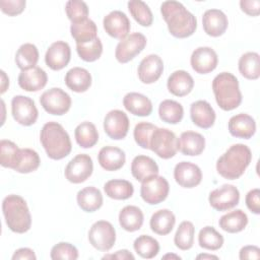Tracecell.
<instances>
[{"label": "cell", "mask_w": 260, "mask_h": 260, "mask_svg": "<svg viewBox=\"0 0 260 260\" xmlns=\"http://www.w3.org/2000/svg\"><path fill=\"white\" fill-rule=\"evenodd\" d=\"M160 13L167 22L170 34L178 39L192 36L197 28V19L186 7L178 1H165Z\"/></svg>", "instance_id": "obj_1"}, {"label": "cell", "mask_w": 260, "mask_h": 260, "mask_svg": "<svg viewBox=\"0 0 260 260\" xmlns=\"http://www.w3.org/2000/svg\"><path fill=\"white\" fill-rule=\"evenodd\" d=\"M252 159L251 149L242 143L232 145L216 161L217 173L228 180L239 179Z\"/></svg>", "instance_id": "obj_2"}, {"label": "cell", "mask_w": 260, "mask_h": 260, "mask_svg": "<svg viewBox=\"0 0 260 260\" xmlns=\"http://www.w3.org/2000/svg\"><path fill=\"white\" fill-rule=\"evenodd\" d=\"M40 140L47 155L52 159L58 160L66 157L72 148L68 133L57 122H47L43 126Z\"/></svg>", "instance_id": "obj_3"}, {"label": "cell", "mask_w": 260, "mask_h": 260, "mask_svg": "<svg viewBox=\"0 0 260 260\" xmlns=\"http://www.w3.org/2000/svg\"><path fill=\"white\" fill-rule=\"evenodd\" d=\"M2 211L7 226L14 233L24 234L31 226V216L26 201L19 195L10 194L3 199Z\"/></svg>", "instance_id": "obj_4"}, {"label": "cell", "mask_w": 260, "mask_h": 260, "mask_svg": "<svg viewBox=\"0 0 260 260\" xmlns=\"http://www.w3.org/2000/svg\"><path fill=\"white\" fill-rule=\"evenodd\" d=\"M212 90L216 104L223 111L235 110L242 103L239 81L230 72H221L214 77Z\"/></svg>", "instance_id": "obj_5"}, {"label": "cell", "mask_w": 260, "mask_h": 260, "mask_svg": "<svg viewBox=\"0 0 260 260\" xmlns=\"http://www.w3.org/2000/svg\"><path fill=\"white\" fill-rule=\"evenodd\" d=\"M149 149L157 156L169 159L178 151V138L175 133L167 128H156L151 136Z\"/></svg>", "instance_id": "obj_6"}, {"label": "cell", "mask_w": 260, "mask_h": 260, "mask_svg": "<svg viewBox=\"0 0 260 260\" xmlns=\"http://www.w3.org/2000/svg\"><path fill=\"white\" fill-rule=\"evenodd\" d=\"M169 182L161 176L153 175L141 182V198L150 205H155L165 201L169 195Z\"/></svg>", "instance_id": "obj_7"}, {"label": "cell", "mask_w": 260, "mask_h": 260, "mask_svg": "<svg viewBox=\"0 0 260 260\" xmlns=\"http://www.w3.org/2000/svg\"><path fill=\"white\" fill-rule=\"evenodd\" d=\"M88 241L99 251L111 250L116 242V231L113 224L107 220L95 221L89 229Z\"/></svg>", "instance_id": "obj_8"}, {"label": "cell", "mask_w": 260, "mask_h": 260, "mask_svg": "<svg viewBox=\"0 0 260 260\" xmlns=\"http://www.w3.org/2000/svg\"><path fill=\"white\" fill-rule=\"evenodd\" d=\"M40 103L47 113L62 116L70 110L71 98L63 89L52 87L43 92L40 98Z\"/></svg>", "instance_id": "obj_9"}, {"label": "cell", "mask_w": 260, "mask_h": 260, "mask_svg": "<svg viewBox=\"0 0 260 260\" xmlns=\"http://www.w3.org/2000/svg\"><path fill=\"white\" fill-rule=\"evenodd\" d=\"M146 46V38L140 32H133L121 40L115 50V57L120 63H127L140 54Z\"/></svg>", "instance_id": "obj_10"}, {"label": "cell", "mask_w": 260, "mask_h": 260, "mask_svg": "<svg viewBox=\"0 0 260 260\" xmlns=\"http://www.w3.org/2000/svg\"><path fill=\"white\" fill-rule=\"evenodd\" d=\"M13 119L22 126H30L37 122L39 112L32 99L25 95H15L11 101Z\"/></svg>", "instance_id": "obj_11"}, {"label": "cell", "mask_w": 260, "mask_h": 260, "mask_svg": "<svg viewBox=\"0 0 260 260\" xmlns=\"http://www.w3.org/2000/svg\"><path fill=\"white\" fill-rule=\"evenodd\" d=\"M93 164L88 154L80 153L74 156L65 168V178L73 184H79L86 181L92 174Z\"/></svg>", "instance_id": "obj_12"}, {"label": "cell", "mask_w": 260, "mask_h": 260, "mask_svg": "<svg viewBox=\"0 0 260 260\" xmlns=\"http://www.w3.org/2000/svg\"><path fill=\"white\" fill-rule=\"evenodd\" d=\"M208 201L213 209L217 211H225L239 204L240 192L236 186L224 184L209 193Z\"/></svg>", "instance_id": "obj_13"}, {"label": "cell", "mask_w": 260, "mask_h": 260, "mask_svg": "<svg viewBox=\"0 0 260 260\" xmlns=\"http://www.w3.org/2000/svg\"><path fill=\"white\" fill-rule=\"evenodd\" d=\"M129 125L128 116L121 110L110 111L104 119V130L114 140L125 138L129 130Z\"/></svg>", "instance_id": "obj_14"}, {"label": "cell", "mask_w": 260, "mask_h": 260, "mask_svg": "<svg viewBox=\"0 0 260 260\" xmlns=\"http://www.w3.org/2000/svg\"><path fill=\"white\" fill-rule=\"evenodd\" d=\"M190 63L195 72L199 74H207L216 68L218 57L212 48L199 47L193 51Z\"/></svg>", "instance_id": "obj_15"}, {"label": "cell", "mask_w": 260, "mask_h": 260, "mask_svg": "<svg viewBox=\"0 0 260 260\" xmlns=\"http://www.w3.org/2000/svg\"><path fill=\"white\" fill-rule=\"evenodd\" d=\"M103 25L109 36L118 40L125 39L131 27L128 16L120 10H114L107 14L104 17Z\"/></svg>", "instance_id": "obj_16"}, {"label": "cell", "mask_w": 260, "mask_h": 260, "mask_svg": "<svg viewBox=\"0 0 260 260\" xmlns=\"http://www.w3.org/2000/svg\"><path fill=\"white\" fill-rule=\"evenodd\" d=\"M174 178L183 188H194L201 183L202 172L200 168L190 161H181L174 169Z\"/></svg>", "instance_id": "obj_17"}, {"label": "cell", "mask_w": 260, "mask_h": 260, "mask_svg": "<svg viewBox=\"0 0 260 260\" xmlns=\"http://www.w3.org/2000/svg\"><path fill=\"white\" fill-rule=\"evenodd\" d=\"M164 71V62L158 55L150 54L144 57L138 65L137 74L142 83L151 84L158 80Z\"/></svg>", "instance_id": "obj_18"}, {"label": "cell", "mask_w": 260, "mask_h": 260, "mask_svg": "<svg viewBox=\"0 0 260 260\" xmlns=\"http://www.w3.org/2000/svg\"><path fill=\"white\" fill-rule=\"evenodd\" d=\"M71 58L69 45L63 41L54 42L47 50L45 62L49 68L58 71L66 67Z\"/></svg>", "instance_id": "obj_19"}, {"label": "cell", "mask_w": 260, "mask_h": 260, "mask_svg": "<svg viewBox=\"0 0 260 260\" xmlns=\"http://www.w3.org/2000/svg\"><path fill=\"white\" fill-rule=\"evenodd\" d=\"M202 25L204 31L210 37L222 36L229 25L226 15L219 9H208L203 13Z\"/></svg>", "instance_id": "obj_20"}, {"label": "cell", "mask_w": 260, "mask_h": 260, "mask_svg": "<svg viewBox=\"0 0 260 260\" xmlns=\"http://www.w3.org/2000/svg\"><path fill=\"white\" fill-rule=\"evenodd\" d=\"M47 81L46 71L38 66L21 70L18 75V84L25 91H39L46 86Z\"/></svg>", "instance_id": "obj_21"}, {"label": "cell", "mask_w": 260, "mask_h": 260, "mask_svg": "<svg viewBox=\"0 0 260 260\" xmlns=\"http://www.w3.org/2000/svg\"><path fill=\"white\" fill-rule=\"evenodd\" d=\"M190 116L192 122L202 129L212 127L216 118L215 112L211 105L203 100L192 103L190 107Z\"/></svg>", "instance_id": "obj_22"}, {"label": "cell", "mask_w": 260, "mask_h": 260, "mask_svg": "<svg viewBox=\"0 0 260 260\" xmlns=\"http://www.w3.org/2000/svg\"><path fill=\"white\" fill-rule=\"evenodd\" d=\"M229 132L232 136L243 139H250L256 132L255 120L248 114H238L229 121Z\"/></svg>", "instance_id": "obj_23"}, {"label": "cell", "mask_w": 260, "mask_h": 260, "mask_svg": "<svg viewBox=\"0 0 260 260\" xmlns=\"http://www.w3.org/2000/svg\"><path fill=\"white\" fill-rule=\"evenodd\" d=\"M205 148V138L195 131H185L178 139V150L184 155H199Z\"/></svg>", "instance_id": "obj_24"}, {"label": "cell", "mask_w": 260, "mask_h": 260, "mask_svg": "<svg viewBox=\"0 0 260 260\" xmlns=\"http://www.w3.org/2000/svg\"><path fill=\"white\" fill-rule=\"evenodd\" d=\"M100 166L109 172L120 170L126 160L125 152L116 146H104L98 155Z\"/></svg>", "instance_id": "obj_25"}, {"label": "cell", "mask_w": 260, "mask_h": 260, "mask_svg": "<svg viewBox=\"0 0 260 260\" xmlns=\"http://www.w3.org/2000/svg\"><path fill=\"white\" fill-rule=\"evenodd\" d=\"M167 86L172 94L176 96H185L192 91L194 80L187 71L176 70L169 76Z\"/></svg>", "instance_id": "obj_26"}, {"label": "cell", "mask_w": 260, "mask_h": 260, "mask_svg": "<svg viewBox=\"0 0 260 260\" xmlns=\"http://www.w3.org/2000/svg\"><path fill=\"white\" fill-rule=\"evenodd\" d=\"M125 109L138 117L149 116L152 112L151 101L144 94L139 92H129L123 99Z\"/></svg>", "instance_id": "obj_27"}, {"label": "cell", "mask_w": 260, "mask_h": 260, "mask_svg": "<svg viewBox=\"0 0 260 260\" xmlns=\"http://www.w3.org/2000/svg\"><path fill=\"white\" fill-rule=\"evenodd\" d=\"M65 83L74 92H84L91 85V75L85 68L73 67L67 71Z\"/></svg>", "instance_id": "obj_28"}, {"label": "cell", "mask_w": 260, "mask_h": 260, "mask_svg": "<svg viewBox=\"0 0 260 260\" xmlns=\"http://www.w3.org/2000/svg\"><path fill=\"white\" fill-rule=\"evenodd\" d=\"M76 200L78 206L85 212L96 211L103 205L102 192L93 186H88L78 191Z\"/></svg>", "instance_id": "obj_29"}, {"label": "cell", "mask_w": 260, "mask_h": 260, "mask_svg": "<svg viewBox=\"0 0 260 260\" xmlns=\"http://www.w3.org/2000/svg\"><path fill=\"white\" fill-rule=\"evenodd\" d=\"M144 216L141 209L134 205L123 207L119 213V223L127 232H136L141 229Z\"/></svg>", "instance_id": "obj_30"}, {"label": "cell", "mask_w": 260, "mask_h": 260, "mask_svg": "<svg viewBox=\"0 0 260 260\" xmlns=\"http://www.w3.org/2000/svg\"><path fill=\"white\" fill-rule=\"evenodd\" d=\"M132 176L139 182L144 181L150 176L158 174V166L147 155H137L131 162Z\"/></svg>", "instance_id": "obj_31"}, {"label": "cell", "mask_w": 260, "mask_h": 260, "mask_svg": "<svg viewBox=\"0 0 260 260\" xmlns=\"http://www.w3.org/2000/svg\"><path fill=\"white\" fill-rule=\"evenodd\" d=\"M176 223V216L170 209H159L155 211L149 221L150 229L153 233L166 236L170 234Z\"/></svg>", "instance_id": "obj_32"}, {"label": "cell", "mask_w": 260, "mask_h": 260, "mask_svg": "<svg viewBox=\"0 0 260 260\" xmlns=\"http://www.w3.org/2000/svg\"><path fill=\"white\" fill-rule=\"evenodd\" d=\"M219 228L226 233L236 234L242 232L248 224L247 214L241 210L236 209L234 211L223 214L218 221Z\"/></svg>", "instance_id": "obj_33"}, {"label": "cell", "mask_w": 260, "mask_h": 260, "mask_svg": "<svg viewBox=\"0 0 260 260\" xmlns=\"http://www.w3.org/2000/svg\"><path fill=\"white\" fill-rule=\"evenodd\" d=\"M70 32L76 44H86L96 39V24L89 18L71 23Z\"/></svg>", "instance_id": "obj_34"}, {"label": "cell", "mask_w": 260, "mask_h": 260, "mask_svg": "<svg viewBox=\"0 0 260 260\" xmlns=\"http://www.w3.org/2000/svg\"><path fill=\"white\" fill-rule=\"evenodd\" d=\"M239 71L247 79L255 80L260 76V57L256 52H247L239 59Z\"/></svg>", "instance_id": "obj_35"}, {"label": "cell", "mask_w": 260, "mask_h": 260, "mask_svg": "<svg viewBox=\"0 0 260 260\" xmlns=\"http://www.w3.org/2000/svg\"><path fill=\"white\" fill-rule=\"evenodd\" d=\"M105 193L108 197L115 200H125L132 197L134 193V187L132 183L127 180L114 179L108 181L104 185Z\"/></svg>", "instance_id": "obj_36"}, {"label": "cell", "mask_w": 260, "mask_h": 260, "mask_svg": "<svg viewBox=\"0 0 260 260\" xmlns=\"http://www.w3.org/2000/svg\"><path fill=\"white\" fill-rule=\"evenodd\" d=\"M74 136L77 144L82 148H90L99 141V132L94 124L88 121L77 125L74 130Z\"/></svg>", "instance_id": "obj_37"}, {"label": "cell", "mask_w": 260, "mask_h": 260, "mask_svg": "<svg viewBox=\"0 0 260 260\" xmlns=\"http://www.w3.org/2000/svg\"><path fill=\"white\" fill-rule=\"evenodd\" d=\"M158 116L162 122L175 125L182 121L184 109L180 103L174 100H165L159 104Z\"/></svg>", "instance_id": "obj_38"}, {"label": "cell", "mask_w": 260, "mask_h": 260, "mask_svg": "<svg viewBox=\"0 0 260 260\" xmlns=\"http://www.w3.org/2000/svg\"><path fill=\"white\" fill-rule=\"evenodd\" d=\"M21 148L14 142L6 139L0 141V164L4 168L15 170L19 162Z\"/></svg>", "instance_id": "obj_39"}, {"label": "cell", "mask_w": 260, "mask_h": 260, "mask_svg": "<svg viewBox=\"0 0 260 260\" xmlns=\"http://www.w3.org/2000/svg\"><path fill=\"white\" fill-rule=\"evenodd\" d=\"M39 61L38 48L30 43L21 45L15 54V63L21 70L32 68Z\"/></svg>", "instance_id": "obj_40"}, {"label": "cell", "mask_w": 260, "mask_h": 260, "mask_svg": "<svg viewBox=\"0 0 260 260\" xmlns=\"http://www.w3.org/2000/svg\"><path fill=\"white\" fill-rule=\"evenodd\" d=\"M194 235H195L194 224L188 220L182 221L179 224L174 237V243L176 247L183 251L191 249L194 244Z\"/></svg>", "instance_id": "obj_41"}, {"label": "cell", "mask_w": 260, "mask_h": 260, "mask_svg": "<svg viewBox=\"0 0 260 260\" xmlns=\"http://www.w3.org/2000/svg\"><path fill=\"white\" fill-rule=\"evenodd\" d=\"M223 237L213 226L206 225L200 230L198 235L199 246L203 249L216 251L223 245Z\"/></svg>", "instance_id": "obj_42"}, {"label": "cell", "mask_w": 260, "mask_h": 260, "mask_svg": "<svg viewBox=\"0 0 260 260\" xmlns=\"http://www.w3.org/2000/svg\"><path fill=\"white\" fill-rule=\"evenodd\" d=\"M135 252L144 259L154 258L159 252L158 242L147 235H141L135 239L133 243Z\"/></svg>", "instance_id": "obj_43"}, {"label": "cell", "mask_w": 260, "mask_h": 260, "mask_svg": "<svg viewBox=\"0 0 260 260\" xmlns=\"http://www.w3.org/2000/svg\"><path fill=\"white\" fill-rule=\"evenodd\" d=\"M128 9L133 18L142 26H150L153 21V15L146 3L140 0H131L128 2Z\"/></svg>", "instance_id": "obj_44"}, {"label": "cell", "mask_w": 260, "mask_h": 260, "mask_svg": "<svg viewBox=\"0 0 260 260\" xmlns=\"http://www.w3.org/2000/svg\"><path fill=\"white\" fill-rule=\"evenodd\" d=\"M41 164L38 152L31 148H21L19 162L15 168V172L20 174H28L36 171Z\"/></svg>", "instance_id": "obj_45"}, {"label": "cell", "mask_w": 260, "mask_h": 260, "mask_svg": "<svg viewBox=\"0 0 260 260\" xmlns=\"http://www.w3.org/2000/svg\"><path fill=\"white\" fill-rule=\"evenodd\" d=\"M76 51L80 59L85 62L98 60L103 53V44L99 38L86 44H76Z\"/></svg>", "instance_id": "obj_46"}, {"label": "cell", "mask_w": 260, "mask_h": 260, "mask_svg": "<svg viewBox=\"0 0 260 260\" xmlns=\"http://www.w3.org/2000/svg\"><path fill=\"white\" fill-rule=\"evenodd\" d=\"M157 127L151 123L148 122H140L136 124L134 131H133V136L135 142L142 148L144 149H149V143L150 139L152 136L153 131Z\"/></svg>", "instance_id": "obj_47"}, {"label": "cell", "mask_w": 260, "mask_h": 260, "mask_svg": "<svg viewBox=\"0 0 260 260\" xmlns=\"http://www.w3.org/2000/svg\"><path fill=\"white\" fill-rule=\"evenodd\" d=\"M65 11L72 23L82 21L88 16V7L85 2L80 0L68 1L65 5Z\"/></svg>", "instance_id": "obj_48"}, {"label": "cell", "mask_w": 260, "mask_h": 260, "mask_svg": "<svg viewBox=\"0 0 260 260\" xmlns=\"http://www.w3.org/2000/svg\"><path fill=\"white\" fill-rule=\"evenodd\" d=\"M50 257L53 260H75L78 258V250L70 243L60 242L53 246Z\"/></svg>", "instance_id": "obj_49"}, {"label": "cell", "mask_w": 260, "mask_h": 260, "mask_svg": "<svg viewBox=\"0 0 260 260\" xmlns=\"http://www.w3.org/2000/svg\"><path fill=\"white\" fill-rule=\"evenodd\" d=\"M26 2L24 0H1L0 7L3 13L9 16L20 14L25 8Z\"/></svg>", "instance_id": "obj_50"}, {"label": "cell", "mask_w": 260, "mask_h": 260, "mask_svg": "<svg viewBox=\"0 0 260 260\" xmlns=\"http://www.w3.org/2000/svg\"><path fill=\"white\" fill-rule=\"evenodd\" d=\"M248 209L254 214L260 213V190L258 188L250 190L245 198Z\"/></svg>", "instance_id": "obj_51"}, {"label": "cell", "mask_w": 260, "mask_h": 260, "mask_svg": "<svg viewBox=\"0 0 260 260\" xmlns=\"http://www.w3.org/2000/svg\"><path fill=\"white\" fill-rule=\"evenodd\" d=\"M240 7L243 12L250 16H258L260 13L259 0H242L240 1Z\"/></svg>", "instance_id": "obj_52"}, {"label": "cell", "mask_w": 260, "mask_h": 260, "mask_svg": "<svg viewBox=\"0 0 260 260\" xmlns=\"http://www.w3.org/2000/svg\"><path fill=\"white\" fill-rule=\"evenodd\" d=\"M239 258L241 260L246 259H259L260 258V249L257 246H245L240 250Z\"/></svg>", "instance_id": "obj_53"}, {"label": "cell", "mask_w": 260, "mask_h": 260, "mask_svg": "<svg viewBox=\"0 0 260 260\" xmlns=\"http://www.w3.org/2000/svg\"><path fill=\"white\" fill-rule=\"evenodd\" d=\"M36 259H37V256L35 252L29 248L17 249L12 255V260H36Z\"/></svg>", "instance_id": "obj_54"}, {"label": "cell", "mask_w": 260, "mask_h": 260, "mask_svg": "<svg viewBox=\"0 0 260 260\" xmlns=\"http://www.w3.org/2000/svg\"><path fill=\"white\" fill-rule=\"evenodd\" d=\"M103 259H118V260H127V259H131L134 260L135 257L132 253H130L128 250L123 249V250H119L114 254H109L103 257Z\"/></svg>", "instance_id": "obj_55"}, {"label": "cell", "mask_w": 260, "mask_h": 260, "mask_svg": "<svg viewBox=\"0 0 260 260\" xmlns=\"http://www.w3.org/2000/svg\"><path fill=\"white\" fill-rule=\"evenodd\" d=\"M1 78H2V83H1V93H4L7 89V87L9 86V79L6 76L5 72L3 70H1Z\"/></svg>", "instance_id": "obj_56"}, {"label": "cell", "mask_w": 260, "mask_h": 260, "mask_svg": "<svg viewBox=\"0 0 260 260\" xmlns=\"http://www.w3.org/2000/svg\"><path fill=\"white\" fill-rule=\"evenodd\" d=\"M197 259H218L217 256L215 255H211V254H199L196 256Z\"/></svg>", "instance_id": "obj_57"}, {"label": "cell", "mask_w": 260, "mask_h": 260, "mask_svg": "<svg viewBox=\"0 0 260 260\" xmlns=\"http://www.w3.org/2000/svg\"><path fill=\"white\" fill-rule=\"evenodd\" d=\"M168 258H174V259H181L180 256L175 255V254H167L165 256H162V259H168Z\"/></svg>", "instance_id": "obj_58"}]
</instances>
